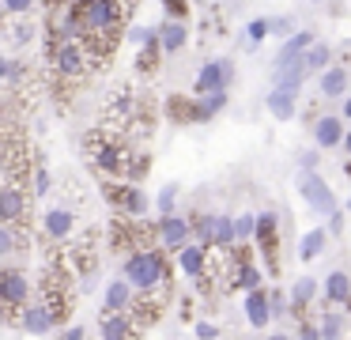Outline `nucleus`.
Returning <instances> with one entry per match:
<instances>
[{"label": "nucleus", "mask_w": 351, "mask_h": 340, "mask_svg": "<svg viewBox=\"0 0 351 340\" xmlns=\"http://www.w3.org/2000/svg\"><path fill=\"white\" fill-rule=\"evenodd\" d=\"M125 280H129L132 291H155V287L167 280V261H162V253H155V249L132 253L129 261H125Z\"/></svg>", "instance_id": "f257e3e1"}, {"label": "nucleus", "mask_w": 351, "mask_h": 340, "mask_svg": "<svg viewBox=\"0 0 351 340\" xmlns=\"http://www.w3.org/2000/svg\"><path fill=\"white\" fill-rule=\"evenodd\" d=\"M117 12H121V4L117 0H80L76 8H72V19L84 23V30H110L117 23Z\"/></svg>", "instance_id": "f03ea898"}, {"label": "nucleus", "mask_w": 351, "mask_h": 340, "mask_svg": "<svg viewBox=\"0 0 351 340\" xmlns=\"http://www.w3.org/2000/svg\"><path fill=\"white\" fill-rule=\"evenodd\" d=\"M298 196H302L313 212H321V216H328V212L336 208L332 189H328V181L321 178L317 170H302V174H298Z\"/></svg>", "instance_id": "7ed1b4c3"}, {"label": "nucleus", "mask_w": 351, "mask_h": 340, "mask_svg": "<svg viewBox=\"0 0 351 340\" xmlns=\"http://www.w3.org/2000/svg\"><path fill=\"white\" fill-rule=\"evenodd\" d=\"M230 76H234V60H227V57H223V60H208V65L200 68L193 91H197V95H208V91H227Z\"/></svg>", "instance_id": "20e7f679"}, {"label": "nucleus", "mask_w": 351, "mask_h": 340, "mask_svg": "<svg viewBox=\"0 0 351 340\" xmlns=\"http://www.w3.org/2000/svg\"><path fill=\"white\" fill-rule=\"evenodd\" d=\"M155 234H159V242H162V249H182L185 242H189V234H193V223L185 216H159V227H155Z\"/></svg>", "instance_id": "39448f33"}, {"label": "nucleus", "mask_w": 351, "mask_h": 340, "mask_svg": "<svg viewBox=\"0 0 351 340\" xmlns=\"http://www.w3.org/2000/svg\"><path fill=\"white\" fill-rule=\"evenodd\" d=\"M132 299H136V291L129 287V280H110L102 291V314H125V310H132Z\"/></svg>", "instance_id": "423d86ee"}, {"label": "nucleus", "mask_w": 351, "mask_h": 340, "mask_svg": "<svg viewBox=\"0 0 351 340\" xmlns=\"http://www.w3.org/2000/svg\"><path fill=\"white\" fill-rule=\"evenodd\" d=\"M340 140H343V117L321 113V117L313 121V144H317L321 151H332V148H340Z\"/></svg>", "instance_id": "0eeeda50"}, {"label": "nucleus", "mask_w": 351, "mask_h": 340, "mask_svg": "<svg viewBox=\"0 0 351 340\" xmlns=\"http://www.w3.org/2000/svg\"><path fill=\"white\" fill-rule=\"evenodd\" d=\"M27 295H31V284H27L23 272H4L0 276V302L4 306H27Z\"/></svg>", "instance_id": "6e6552de"}, {"label": "nucleus", "mask_w": 351, "mask_h": 340, "mask_svg": "<svg viewBox=\"0 0 351 340\" xmlns=\"http://www.w3.org/2000/svg\"><path fill=\"white\" fill-rule=\"evenodd\" d=\"M42 231H46L53 242H64V238H72V231H76V216H72L69 208H49L46 216H42Z\"/></svg>", "instance_id": "1a4fd4ad"}, {"label": "nucleus", "mask_w": 351, "mask_h": 340, "mask_svg": "<svg viewBox=\"0 0 351 340\" xmlns=\"http://www.w3.org/2000/svg\"><path fill=\"white\" fill-rule=\"evenodd\" d=\"M106 196L125 212V216H144V208H147L144 193H140L136 185H106Z\"/></svg>", "instance_id": "9d476101"}, {"label": "nucleus", "mask_w": 351, "mask_h": 340, "mask_svg": "<svg viewBox=\"0 0 351 340\" xmlns=\"http://www.w3.org/2000/svg\"><path fill=\"white\" fill-rule=\"evenodd\" d=\"M321 299H325V306H340V302L351 299V276L343 269L328 272L325 284H321Z\"/></svg>", "instance_id": "9b49d317"}, {"label": "nucleus", "mask_w": 351, "mask_h": 340, "mask_svg": "<svg viewBox=\"0 0 351 340\" xmlns=\"http://www.w3.org/2000/svg\"><path fill=\"white\" fill-rule=\"evenodd\" d=\"M268 113H272L276 121H291L298 113V91H283V87H272L265 98Z\"/></svg>", "instance_id": "f8f14e48"}, {"label": "nucleus", "mask_w": 351, "mask_h": 340, "mask_svg": "<svg viewBox=\"0 0 351 340\" xmlns=\"http://www.w3.org/2000/svg\"><path fill=\"white\" fill-rule=\"evenodd\" d=\"M178 264H182L185 276L200 280L204 276V264H208V249L200 246V242H185V246L178 249Z\"/></svg>", "instance_id": "ddd939ff"}, {"label": "nucleus", "mask_w": 351, "mask_h": 340, "mask_svg": "<svg viewBox=\"0 0 351 340\" xmlns=\"http://www.w3.org/2000/svg\"><path fill=\"white\" fill-rule=\"evenodd\" d=\"M313 42H317V34H313V30H295V34H291L287 42L280 45V53H276V68L287 65V60H298V57H302V53L313 45Z\"/></svg>", "instance_id": "4468645a"}, {"label": "nucleus", "mask_w": 351, "mask_h": 340, "mask_svg": "<svg viewBox=\"0 0 351 340\" xmlns=\"http://www.w3.org/2000/svg\"><path fill=\"white\" fill-rule=\"evenodd\" d=\"M245 321H250L253 329H265V325L272 321V314H268V291H265V287H257V291H245Z\"/></svg>", "instance_id": "2eb2a0df"}, {"label": "nucleus", "mask_w": 351, "mask_h": 340, "mask_svg": "<svg viewBox=\"0 0 351 340\" xmlns=\"http://www.w3.org/2000/svg\"><path fill=\"white\" fill-rule=\"evenodd\" d=\"M306 76H310V72H306L302 57H298V60H287V65H280V68H276V72H272V87H283V91H298V87H302V83H306Z\"/></svg>", "instance_id": "dca6fc26"}, {"label": "nucleus", "mask_w": 351, "mask_h": 340, "mask_svg": "<svg viewBox=\"0 0 351 340\" xmlns=\"http://www.w3.org/2000/svg\"><path fill=\"white\" fill-rule=\"evenodd\" d=\"M155 38H159V53H178L185 42H189V30H185V23L170 19V23H162V27L155 30Z\"/></svg>", "instance_id": "f3484780"}, {"label": "nucleus", "mask_w": 351, "mask_h": 340, "mask_svg": "<svg viewBox=\"0 0 351 340\" xmlns=\"http://www.w3.org/2000/svg\"><path fill=\"white\" fill-rule=\"evenodd\" d=\"M23 216H27L23 193H19L16 185H4V189H0V219H8V227H12L16 219H23Z\"/></svg>", "instance_id": "a211bd4d"}, {"label": "nucleus", "mask_w": 351, "mask_h": 340, "mask_svg": "<svg viewBox=\"0 0 351 340\" xmlns=\"http://www.w3.org/2000/svg\"><path fill=\"white\" fill-rule=\"evenodd\" d=\"M208 246H234V216H212L208 219Z\"/></svg>", "instance_id": "6ab92c4d"}, {"label": "nucleus", "mask_w": 351, "mask_h": 340, "mask_svg": "<svg viewBox=\"0 0 351 340\" xmlns=\"http://www.w3.org/2000/svg\"><path fill=\"white\" fill-rule=\"evenodd\" d=\"M325 246H328V231H325V227L306 231L302 238H298V261H317V257L325 253Z\"/></svg>", "instance_id": "aec40b11"}, {"label": "nucleus", "mask_w": 351, "mask_h": 340, "mask_svg": "<svg viewBox=\"0 0 351 340\" xmlns=\"http://www.w3.org/2000/svg\"><path fill=\"white\" fill-rule=\"evenodd\" d=\"M57 72L61 76H80L84 72V45L80 42H64L57 49Z\"/></svg>", "instance_id": "412c9836"}, {"label": "nucleus", "mask_w": 351, "mask_h": 340, "mask_svg": "<svg viewBox=\"0 0 351 340\" xmlns=\"http://www.w3.org/2000/svg\"><path fill=\"white\" fill-rule=\"evenodd\" d=\"M23 329L31 332V337H46V332L53 329V314H49L42 302H34V306H23Z\"/></svg>", "instance_id": "4be33fe9"}, {"label": "nucleus", "mask_w": 351, "mask_h": 340, "mask_svg": "<svg viewBox=\"0 0 351 340\" xmlns=\"http://www.w3.org/2000/svg\"><path fill=\"white\" fill-rule=\"evenodd\" d=\"M99 332H102V340H129L132 337V321L125 314H102L99 317Z\"/></svg>", "instance_id": "5701e85b"}, {"label": "nucleus", "mask_w": 351, "mask_h": 340, "mask_svg": "<svg viewBox=\"0 0 351 340\" xmlns=\"http://www.w3.org/2000/svg\"><path fill=\"white\" fill-rule=\"evenodd\" d=\"M343 91H348V68L328 65L325 72H321V95L325 98H343Z\"/></svg>", "instance_id": "b1692460"}, {"label": "nucleus", "mask_w": 351, "mask_h": 340, "mask_svg": "<svg viewBox=\"0 0 351 340\" xmlns=\"http://www.w3.org/2000/svg\"><path fill=\"white\" fill-rule=\"evenodd\" d=\"M317 291L321 287H317L313 276H298L295 284H291V310H306L313 299H317Z\"/></svg>", "instance_id": "393cba45"}, {"label": "nucleus", "mask_w": 351, "mask_h": 340, "mask_svg": "<svg viewBox=\"0 0 351 340\" xmlns=\"http://www.w3.org/2000/svg\"><path fill=\"white\" fill-rule=\"evenodd\" d=\"M302 65H306V72H325V68L332 65V45L313 42L310 49L302 53Z\"/></svg>", "instance_id": "a878e982"}, {"label": "nucleus", "mask_w": 351, "mask_h": 340, "mask_svg": "<svg viewBox=\"0 0 351 340\" xmlns=\"http://www.w3.org/2000/svg\"><path fill=\"white\" fill-rule=\"evenodd\" d=\"M343 325H348V317H343L340 310H325V314H321V325H317L321 340H343Z\"/></svg>", "instance_id": "bb28decb"}, {"label": "nucleus", "mask_w": 351, "mask_h": 340, "mask_svg": "<svg viewBox=\"0 0 351 340\" xmlns=\"http://www.w3.org/2000/svg\"><path fill=\"white\" fill-rule=\"evenodd\" d=\"M227 106V91H208V95L197 98V121H208Z\"/></svg>", "instance_id": "cd10ccee"}, {"label": "nucleus", "mask_w": 351, "mask_h": 340, "mask_svg": "<svg viewBox=\"0 0 351 340\" xmlns=\"http://www.w3.org/2000/svg\"><path fill=\"white\" fill-rule=\"evenodd\" d=\"M91 159H95V166H102V170H121V151H117L114 144H106V140H102L99 148H91Z\"/></svg>", "instance_id": "c85d7f7f"}, {"label": "nucleus", "mask_w": 351, "mask_h": 340, "mask_svg": "<svg viewBox=\"0 0 351 340\" xmlns=\"http://www.w3.org/2000/svg\"><path fill=\"white\" fill-rule=\"evenodd\" d=\"M253 238L265 246V253H268V246H272V238H276V212H261L257 216V227H253Z\"/></svg>", "instance_id": "c756f323"}, {"label": "nucleus", "mask_w": 351, "mask_h": 340, "mask_svg": "<svg viewBox=\"0 0 351 340\" xmlns=\"http://www.w3.org/2000/svg\"><path fill=\"white\" fill-rule=\"evenodd\" d=\"M238 287H242V291H257L261 287V269L257 264H250V261H242L238 264V280H234Z\"/></svg>", "instance_id": "7c9ffc66"}, {"label": "nucleus", "mask_w": 351, "mask_h": 340, "mask_svg": "<svg viewBox=\"0 0 351 340\" xmlns=\"http://www.w3.org/2000/svg\"><path fill=\"white\" fill-rule=\"evenodd\" d=\"M253 227H257V216H253V212L234 216V242H250L253 238Z\"/></svg>", "instance_id": "2f4dec72"}, {"label": "nucleus", "mask_w": 351, "mask_h": 340, "mask_svg": "<svg viewBox=\"0 0 351 340\" xmlns=\"http://www.w3.org/2000/svg\"><path fill=\"white\" fill-rule=\"evenodd\" d=\"M174 204H178V185H162L159 196H155V208H159V216H174Z\"/></svg>", "instance_id": "473e14b6"}, {"label": "nucleus", "mask_w": 351, "mask_h": 340, "mask_svg": "<svg viewBox=\"0 0 351 340\" xmlns=\"http://www.w3.org/2000/svg\"><path fill=\"white\" fill-rule=\"evenodd\" d=\"M16 246H19V234L12 231L8 223H0V257H8V253H12V249H16Z\"/></svg>", "instance_id": "72a5a7b5"}, {"label": "nucleus", "mask_w": 351, "mask_h": 340, "mask_svg": "<svg viewBox=\"0 0 351 340\" xmlns=\"http://www.w3.org/2000/svg\"><path fill=\"white\" fill-rule=\"evenodd\" d=\"M245 38H250V45H261L268 38V19H253L250 27H245Z\"/></svg>", "instance_id": "f704fd0d"}, {"label": "nucleus", "mask_w": 351, "mask_h": 340, "mask_svg": "<svg viewBox=\"0 0 351 340\" xmlns=\"http://www.w3.org/2000/svg\"><path fill=\"white\" fill-rule=\"evenodd\" d=\"M268 314H272V317H283V314H291L287 299H283L280 291H268Z\"/></svg>", "instance_id": "c9c22d12"}, {"label": "nucleus", "mask_w": 351, "mask_h": 340, "mask_svg": "<svg viewBox=\"0 0 351 340\" xmlns=\"http://www.w3.org/2000/svg\"><path fill=\"white\" fill-rule=\"evenodd\" d=\"M268 34H295V23L287 19V15H280V19H268Z\"/></svg>", "instance_id": "e433bc0d"}, {"label": "nucleus", "mask_w": 351, "mask_h": 340, "mask_svg": "<svg viewBox=\"0 0 351 340\" xmlns=\"http://www.w3.org/2000/svg\"><path fill=\"white\" fill-rule=\"evenodd\" d=\"M49 185H53V181H49V170H46V166H38V170H34V196H46Z\"/></svg>", "instance_id": "4c0bfd02"}, {"label": "nucleus", "mask_w": 351, "mask_h": 340, "mask_svg": "<svg viewBox=\"0 0 351 340\" xmlns=\"http://www.w3.org/2000/svg\"><path fill=\"white\" fill-rule=\"evenodd\" d=\"M129 38H132L136 45H152V42H159L152 27H132V30H129Z\"/></svg>", "instance_id": "58836bf2"}, {"label": "nucleus", "mask_w": 351, "mask_h": 340, "mask_svg": "<svg viewBox=\"0 0 351 340\" xmlns=\"http://www.w3.org/2000/svg\"><path fill=\"white\" fill-rule=\"evenodd\" d=\"M197 340H219V325H212V321H197Z\"/></svg>", "instance_id": "ea45409f"}, {"label": "nucleus", "mask_w": 351, "mask_h": 340, "mask_svg": "<svg viewBox=\"0 0 351 340\" xmlns=\"http://www.w3.org/2000/svg\"><path fill=\"white\" fill-rule=\"evenodd\" d=\"M31 4H34V0H4V12H12V15H27V12H31Z\"/></svg>", "instance_id": "a19ab883"}, {"label": "nucleus", "mask_w": 351, "mask_h": 340, "mask_svg": "<svg viewBox=\"0 0 351 340\" xmlns=\"http://www.w3.org/2000/svg\"><path fill=\"white\" fill-rule=\"evenodd\" d=\"M317 148H310V151H302V155H298V166H302V170H317Z\"/></svg>", "instance_id": "79ce46f5"}, {"label": "nucleus", "mask_w": 351, "mask_h": 340, "mask_svg": "<svg viewBox=\"0 0 351 340\" xmlns=\"http://www.w3.org/2000/svg\"><path fill=\"white\" fill-rule=\"evenodd\" d=\"M340 231H343V212L332 208L328 212V234H340Z\"/></svg>", "instance_id": "37998d69"}, {"label": "nucleus", "mask_w": 351, "mask_h": 340, "mask_svg": "<svg viewBox=\"0 0 351 340\" xmlns=\"http://www.w3.org/2000/svg\"><path fill=\"white\" fill-rule=\"evenodd\" d=\"M298 340H321V332H317V325H310V321H302V325H298Z\"/></svg>", "instance_id": "c03bdc74"}, {"label": "nucleus", "mask_w": 351, "mask_h": 340, "mask_svg": "<svg viewBox=\"0 0 351 340\" xmlns=\"http://www.w3.org/2000/svg\"><path fill=\"white\" fill-rule=\"evenodd\" d=\"M162 8H167L170 15H178V19H182V15L189 12V8H185V0H162Z\"/></svg>", "instance_id": "a18cd8bd"}, {"label": "nucleus", "mask_w": 351, "mask_h": 340, "mask_svg": "<svg viewBox=\"0 0 351 340\" xmlns=\"http://www.w3.org/2000/svg\"><path fill=\"white\" fill-rule=\"evenodd\" d=\"M64 340H84V329H80V325H72V329L64 332Z\"/></svg>", "instance_id": "49530a36"}, {"label": "nucleus", "mask_w": 351, "mask_h": 340, "mask_svg": "<svg viewBox=\"0 0 351 340\" xmlns=\"http://www.w3.org/2000/svg\"><path fill=\"white\" fill-rule=\"evenodd\" d=\"M8 65H12L8 57H0V80H8Z\"/></svg>", "instance_id": "de8ad7c7"}, {"label": "nucleus", "mask_w": 351, "mask_h": 340, "mask_svg": "<svg viewBox=\"0 0 351 340\" xmlns=\"http://www.w3.org/2000/svg\"><path fill=\"white\" fill-rule=\"evenodd\" d=\"M340 144H343V151L351 155V128H343V140H340Z\"/></svg>", "instance_id": "09e8293b"}, {"label": "nucleus", "mask_w": 351, "mask_h": 340, "mask_svg": "<svg viewBox=\"0 0 351 340\" xmlns=\"http://www.w3.org/2000/svg\"><path fill=\"white\" fill-rule=\"evenodd\" d=\"M343 121H351V95L343 98Z\"/></svg>", "instance_id": "8fccbe9b"}, {"label": "nucleus", "mask_w": 351, "mask_h": 340, "mask_svg": "<svg viewBox=\"0 0 351 340\" xmlns=\"http://www.w3.org/2000/svg\"><path fill=\"white\" fill-rule=\"evenodd\" d=\"M265 340H291V337H283V332H272V337H265Z\"/></svg>", "instance_id": "3c124183"}, {"label": "nucleus", "mask_w": 351, "mask_h": 340, "mask_svg": "<svg viewBox=\"0 0 351 340\" xmlns=\"http://www.w3.org/2000/svg\"><path fill=\"white\" fill-rule=\"evenodd\" d=\"M0 325H4V310H0Z\"/></svg>", "instance_id": "603ef678"}, {"label": "nucleus", "mask_w": 351, "mask_h": 340, "mask_svg": "<svg viewBox=\"0 0 351 340\" xmlns=\"http://www.w3.org/2000/svg\"><path fill=\"white\" fill-rule=\"evenodd\" d=\"M0 15H4V0H0Z\"/></svg>", "instance_id": "864d4df0"}, {"label": "nucleus", "mask_w": 351, "mask_h": 340, "mask_svg": "<svg viewBox=\"0 0 351 340\" xmlns=\"http://www.w3.org/2000/svg\"><path fill=\"white\" fill-rule=\"evenodd\" d=\"M348 212H351V196H348Z\"/></svg>", "instance_id": "5fc2aeb1"}, {"label": "nucleus", "mask_w": 351, "mask_h": 340, "mask_svg": "<svg viewBox=\"0 0 351 340\" xmlns=\"http://www.w3.org/2000/svg\"><path fill=\"white\" fill-rule=\"evenodd\" d=\"M348 302H351V299H348Z\"/></svg>", "instance_id": "6e6d98bb"}]
</instances>
